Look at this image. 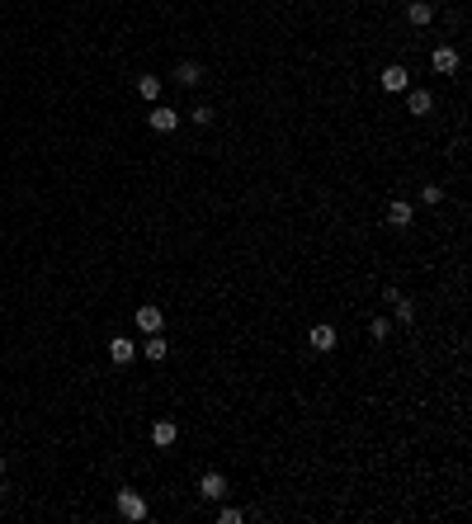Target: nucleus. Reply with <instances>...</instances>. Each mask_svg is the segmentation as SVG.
<instances>
[{"label":"nucleus","mask_w":472,"mask_h":524,"mask_svg":"<svg viewBox=\"0 0 472 524\" xmlns=\"http://www.w3.org/2000/svg\"><path fill=\"white\" fill-rule=\"evenodd\" d=\"M118 515H123V520H147V496H142V491H132V487H123V491H118Z\"/></svg>","instance_id":"obj_1"},{"label":"nucleus","mask_w":472,"mask_h":524,"mask_svg":"<svg viewBox=\"0 0 472 524\" xmlns=\"http://www.w3.org/2000/svg\"><path fill=\"white\" fill-rule=\"evenodd\" d=\"M132 321H137V331H142V336H156L161 326H165V312H161L156 302H142V307L132 312Z\"/></svg>","instance_id":"obj_2"},{"label":"nucleus","mask_w":472,"mask_h":524,"mask_svg":"<svg viewBox=\"0 0 472 524\" xmlns=\"http://www.w3.org/2000/svg\"><path fill=\"white\" fill-rule=\"evenodd\" d=\"M307 345H312L316 354H331V350L341 345V336H336V326H326V321H321V326H312V331H307Z\"/></svg>","instance_id":"obj_3"},{"label":"nucleus","mask_w":472,"mask_h":524,"mask_svg":"<svg viewBox=\"0 0 472 524\" xmlns=\"http://www.w3.org/2000/svg\"><path fill=\"white\" fill-rule=\"evenodd\" d=\"M199 496H203V500H222V496H227V477H222L217 468H208L203 477H199Z\"/></svg>","instance_id":"obj_4"},{"label":"nucleus","mask_w":472,"mask_h":524,"mask_svg":"<svg viewBox=\"0 0 472 524\" xmlns=\"http://www.w3.org/2000/svg\"><path fill=\"white\" fill-rule=\"evenodd\" d=\"M406 66H401V62H392V66H383V76H378V85H383V90H388V95H401V90H406Z\"/></svg>","instance_id":"obj_5"},{"label":"nucleus","mask_w":472,"mask_h":524,"mask_svg":"<svg viewBox=\"0 0 472 524\" xmlns=\"http://www.w3.org/2000/svg\"><path fill=\"white\" fill-rule=\"evenodd\" d=\"M147 118H152V128H156V132H175V128H180V109H170V105H156Z\"/></svg>","instance_id":"obj_6"},{"label":"nucleus","mask_w":472,"mask_h":524,"mask_svg":"<svg viewBox=\"0 0 472 524\" xmlns=\"http://www.w3.org/2000/svg\"><path fill=\"white\" fill-rule=\"evenodd\" d=\"M430 66H435V71H439V76H453V71H458V48H435V53H430Z\"/></svg>","instance_id":"obj_7"},{"label":"nucleus","mask_w":472,"mask_h":524,"mask_svg":"<svg viewBox=\"0 0 472 524\" xmlns=\"http://www.w3.org/2000/svg\"><path fill=\"white\" fill-rule=\"evenodd\" d=\"M406 114H416V118L435 114V95L430 90H406Z\"/></svg>","instance_id":"obj_8"},{"label":"nucleus","mask_w":472,"mask_h":524,"mask_svg":"<svg viewBox=\"0 0 472 524\" xmlns=\"http://www.w3.org/2000/svg\"><path fill=\"white\" fill-rule=\"evenodd\" d=\"M175 440H180V425H175V420H156V425H152V444L156 449H170Z\"/></svg>","instance_id":"obj_9"},{"label":"nucleus","mask_w":472,"mask_h":524,"mask_svg":"<svg viewBox=\"0 0 472 524\" xmlns=\"http://www.w3.org/2000/svg\"><path fill=\"white\" fill-rule=\"evenodd\" d=\"M406 19H411L416 28H425L430 19H435V5H430V0H406Z\"/></svg>","instance_id":"obj_10"},{"label":"nucleus","mask_w":472,"mask_h":524,"mask_svg":"<svg viewBox=\"0 0 472 524\" xmlns=\"http://www.w3.org/2000/svg\"><path fill=\"white\" fill-rule=\"evenodd\" d=\"M132 354H137V345H132L128 336H114V341H109V359H114V364H132Z\"/></svg>","instance_id":"obj_11"},{"label":"nucleus","mask_w":472,"mask_h":524,"mask_svg":"<svg viewBox=\"0 0 472 524\" xmlns=\"http://www.w3.org/2000/svg\"><path fill=\"white\" fill-rule=\"evenodd\" d=\"M175 80L194 90V85H203V66H199V62H180V66H175Z\"/></svg>","instance_id":"obj_12"},{"label":"nucleus","mask_w":472,"mask_h":524,"mask_svg":"<svg viewBox=\"0 0 472 524\" xmlns=\"http://www.w3.org/2000/svg\"><path fill=\"white\" fill-rule=\"evenodd\" d=\"M411 217H416V213H411V204H406V199H392L388 222H392V227H411Z\"/></svg>","instance_id":"obj_13"},{"label":"nucleus","mask_w":472,"mask_h":524,"mask_svg":"<svg viewBox=\"0 0 472 524\" xmlns=\"http://www.w3.org/2000/svg\"><path fill=\"white\" fill-rule=\"evenodd\" d=\"M142 354H147V359H152V364H161V359H165V354H170V345L161 341V331H156V336H147V341H142Z\"/></svg>","instance_id":"obj_14"},{"label":"nucleus","mask_w":472,"mask_h":524,"mask_svg":"<svg viewBox=\"0 0 472 524\" xmlns=\"http://www.w3.org/2000/svg\"><path fill=\"white\" fill-rule=\"evenodd\" d=\"M137 95L156 105V100H161V76H137Z\"/></svg>","instance_id":"obj_15"},{"label":"nucleus","mask_w":472,"mask_h":524,"mask_svg":"<svg viewBox=\"0 0 472 524\" xmlns=\"http://www.w3.org/2000/svg\"><path fill=\"white\" fill-rule=\"evenodd\" d=\"M189 118H194L199 128H212V118H217V109H212V105H194V109H189Z\"/></svg>","instance_id":"obj_16"},{"label":"nucleus","mask_w":472,"mask_h":524,"mask_svg":"<svg viewBox=\"0 0 472 524\" xmlns=\"http://www.w3.org/2000/svg\"><path fill=\"white\" fill-rule=\"evenodd\" d=\"M368 336H373V341H388V336H392V321H388V316H373V321H368Z\"/></svg>","instance_id":"obj_17"},{"label":"nucleus","mask_w":472,"mask_h":524,"mask_svg":"<svg viewBox=\"0 0 472 524\" xmlns=\"http://www.w3.org/2000/svg\"><path fill=\"white\" fill-rule=\"evenodd\" d=\"M392 312H397V321H401V326H411V321H416V307H411L406 298H397V302H392Z\"/></svg>","instance_id":"obj_18"},{"label":"nucleus","mask_w":472,"mask_h":524,"mask_svg":"<svg viewBox=\"0 0 472 524\" xmlns=\"http://www.w3.org/2000/svg\"><path fill=\"white\" fill-rule=\"evenodd\" d=\"M439 199H444V189H439V184H420V204H430V208H435Z\"/></svg>","instance_id":"obj_19"},{"label":"nucleus","mask_w":472,"mask_h":524,"mask_svg":"<svg viewBox=\"0 0 472 524\" xmlns=\"http://www.w3.org/2000/svg\"><path fill=\"white\" fill-rule=\"evenodd\" d=\"M217 524H241V510H236V505H222V510H217Z\"/></svg>","instance_id":"obj_20"},{"label":"nucleus","mask_w":472,"mask_h":524,"mask_svg":"<svg viewBox=\"0 0 472 524\" xmlns=\"http://www.w3.org/2000/svg\"><path fill=\"white\" fill-rule=\"evenodd\" d=\"M0 477H5V453H0Z\"/></svg>","instance_id":"obj_21"},{"label":"nucleus","mask_w":472,"mask_h":524,"mask_svg":"<svg viewBox=\"0 0 472 524\" xmlns=\"http://www.w3.org/2000/svg\"><path fill=\"white\" fill-rule=\"evenodd\" d=\"M0 241H5V227H0Z\"/></svg>","instance_id":"obj_22"}]
</instances>
